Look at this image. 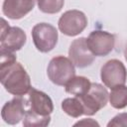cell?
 Instances as JSON below:
<instances>
[{
	"instance_id": "cell-1",
	"label": "cell",
	"mask_w": 127,
	"mask_h": 127,
	"mask_svg": "<svg viewBox=\"0 0 127 127\" xmlns=\"http://www.w3.org/2000/svg\"><path fill=\"white\" fill-rule=\"evenodd\" d=\"M0 80L5 90L15 96L28 94L32 87L28 72L17 62L0 64Z\"/></svg>"
},
{
	"instance_id": "cell-2",
	"label": "cell",
	"mask_w": 127,
	"mask_h": 127,
	"mask_svg": "<svg viewBox=\"0 0 127 127\" xmlns=\"http://www.w3.org/2000/svg\"><path fill=\"white\" fill-rule=\"evenodd\" d=\"M69 58L64 56H57L53 58L47 68L49 79L56 85L64 86L66 82L75 76V68Z\"/></svg>"
},
{
	"instance_id": "cell-3",
	"label": "cell",
	"mask_w": 127,
	"mask_h": 127,
	"mask_svg": "<svg viewBox=\"0 0 127 127\" xmlns=\"http://www.w3.org/2000/svg\"><path fill=\"white\" fill-rule=\"evenodd\" d=\"M77 97H79L83 105L84 115L90 116L105 107L109 100V93L103 85L96 82H91L89 90L85 94Z\"/></svg>"
},
{
	"instance_id": "cell-4",
	"label": "cell",
	"mask_w": 127,
	"mask_h": 127,
	"mask_svg": "<svg viewBox=\"0 0 127 127\" xmlns=\"http://www.w3.org/2000/svg\"><path fill=\"white\" fill-rule=\"evenodd\" d=\"M58 31L49 23L36 24L32 29V39L35 47L41 53L51 52L58 43Z\"/></svg>"
},
{
	"instance_id": "cell-5",
	"label": "cell",
	"mask_w": 127,
	"mask_h": 127,
	"mask_svg": "<svg viewBox=\"0 0 127 127\" xmlns=\"http://www.w3.org/2000/svg\"><path fill=\"white\" fill-rule=\"evenodd\" d=\"M100 78L105 86L113 88L126 83L127 70L122 62L116 59L107 61L100 69Z\"/></svg>"
},
{
	"instance_id": "cell-6",
	"label": "cell",
	"mask_w": 127,
	"mask_h": 127,
	"mask_svg": "<svg viewBox=\"0 0 127 127\" xmlns=\"http://www.w3.org/2000/svg\"><path fill=\"white\" fill-rule=\"evenodd\" d=\"M58 26L64 35L74 37L86 28L87 18L85 14L79 10H68L61 16Z\"/></svg>"
},
{
	"instance_id": "cell-7",
	"label": "cell",
	"mask_w": 127,
	"mask_h": 127,
	"mask_svg": "<svg viewBox=\"0 0 127 127\" xmlns=\"http://www.w3.org/2000/svg\"><path fill=\"white\" fill-rule=\"evenodd\" d=\"M26 33L19 27H10L7 22L2 19L0 48L10 52H17L21 50L26 44Z\"/></svg>"
},
{
	"instance_id": "cell-8",
	"label": "cell",
	"mask_w": 127,
	"mask_h": 127,
	"mask_svg": "<svg viewBox=\"0 0 127 127\" xmlns=\"http://www.w3.org/2000/svg\"><path fill=\"white\" fill-rule=\"evenodd\" d=\"M86 42L95 57H105L113 51L115 37L106 31L95 30L88 35Z\"/></svg>"
},
{
	"instance_id": "cell-9",
	"label": "cell",
	"mask_w": 127,
	"mask_h": 127,
	"mask_svg": "<svg viewBox=\"0 0 127 127\" xmlns=\"http://www.w3.org/2000/svg\"><path fill=\"white\" fill-rule=\"evenodd\" d=\"M68 58L75 66L82 68L90 65L93 63L95 56L89 49L86 38H78L70 44Z\"/></svg>"
},
{
	"instance_id": "cell-10",
	"label": "cell",
	"mask_w": 127,
	"mask_h": 127,
	"mask_svg": "<svg viewBox=\"0 0 127 127\" xmlns=\"http://www.w3.org/2000/svg\"><path fill=\"white\" fill-rule=\"evenodd\" d=\"M27 108V98L16 96L3 105L1 110L2 119L4 120V122L10 125L18 124L22 119H24Z\"/></svg>"
},
{
	"instance_id": "cell-11",
	"label": "cell",
	"mask_w": 127,
	"mask_h": 127,
	"mask_svg": "<svg viewBox=\"0 0 127 127\" xmlns=\"http://www.w3.org/2000/svg\"><path fill=\"white\" fill-rule=\"evenodd\" d=\"M27 104V109L42 116H49L54 111V104L51 97L47 93L34 87H31L28 92Z\"/></svg>"
},
{
	"instance_id": "cell-12",
	"label": "cell",
	"mask_w": 127,
	"mask_h": 127,
	"mask_svg": "<svg viewBox=\"0 0 127 127\" xmlns=\"http://www.w3.org/2000/svg\"><path fill=\"white\" fill-rule=\"evenodd\" d=\"M37 0H4L2 11L5 16L12 20H19L30 13Z\"/></svg>"
},
{
	"instance_id": "cell-13",
	"label": "cell",
	"mask_w": 127,
	"mask_h": 127,
	"mask_svg": "<svg viewBox=\"0 0 127 127\" xmlns=\"http://www.w3.org/2000/svg\"><path fill=\"white\" fill-rule=\"evenodd\" d=\"M91 86L90 80L85 76H73L64 85L65 91L74 96H81L85 94Z\"/></svg>"
},
{
	"instance_id": "cell-14",
	"label": "cell",
	"mask_w": 127,
	"mask_h": 127,
	"mask_svg": "<svg viewBox=\"0 0 127 127\" xmlns=\"http://www.w3.org/2000/svg\"><path fill=\"white\" fill-rule=\"evenodd\" d=\"M109 102L113 108L122 109L127 106V86L125 84L111 88Z\"/></svg>"
},
{
	"instance_id": "cell-15",
	"label": "cell",
	"mask_w": 127,
	"mask_h": 127,
	"mask_svg": "<svg viewBox=\"0 0 127 127\" xmlns=\"http://www.w3.org/2000/svg\"><path fill=\"white\" fill-rule=\"evenodd\" d=\"M62 109L70 117L77 118L84 114L83 105L79 97H68L62 101Z\"/></svg>"
},
{
	"instance_id": "cell-16",
	"label": "cell",
	"mask_w": 127,
	"mask_h": 127,
	"mask_svg": "<svg viewBox=\"0 0 127 127\" xmlns=\"http://www.w3.org/2000/svg\"><path fill=\"white\" fill-rule=\"evenodd\" d=\"M51 122V116H42L36 114L29 109L26 111V115L24 117L23 125L27 127H39V126H48Z\"/></svg>"
},
{
	"instance_id": "cell-17",
	"label": "cell",
	"mask_w": 127,
	"mask_h": 127,
	"mask_svg": "<svg viewBox=\"0 0 127 127\" xmlns=\"http://www.w3.org/2000/svg\"><path fill=\"white\" fill-rule=\"evenodd\" d=\"M40 11L47 14L59 13L64 4V0H37Z\"/></svg>"
},
{
	"instance_id": "cell-18",
	"label": "cell",
	"mask_w": 127,
	"mask_h": 127,
	"mask_svg": "<svg viewBox=\"0 0 127 127\" xmlns=\"http://www.w3.org/2000/svg\"><path fill=\"white\" fill-rule=\"evenodd\" d=\"M108 127L111 126H127V113H119L114 116L107 124Z\"/></svg>"
},
{
	"instance_id": "cell-19",
	"label": "cell",
	"mask_w": 127,
	"mask_h": 127,
	"mask_svg": "<svg viewBox=\"0 0 127 127\" xmlns=\"http://www.w3.org/2000/svg\"><path fill=\"white\" fill-rule=\"evenodd\" d=\"M78 125H90V126H95L96 125V126H99V124L91 118H84V119H82V120H80V121H78L74 124V126H78Z\"/></svg>"
},
{
	"instance_id": "cell-20",
	"label": "cell",
	"mask_w": 127,
	"mask_h": 127,
	"mask_svg": "<svg viewBox=\"0 0 127 127\" xmlns=\"http://www.w3.org/2000/svg\"><path fill=\"white\" fill-rule=\"evenodd\" d=\"M124 57H125V60H126V62H127V45H126L125 50H124Z\"/></svg>"
}]
</instances>
